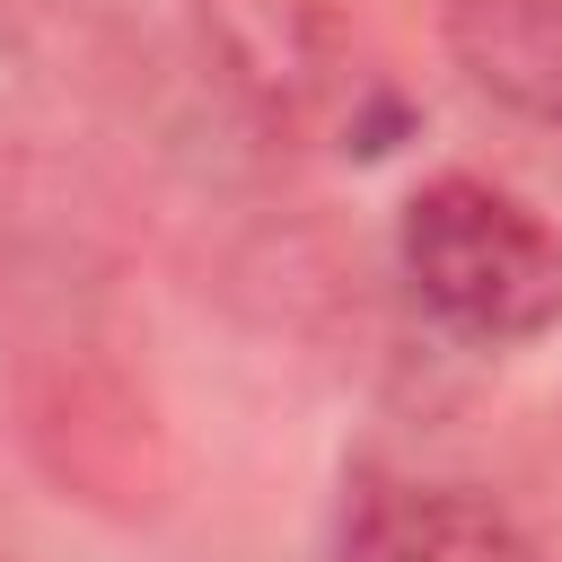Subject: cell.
<instances>
[{
	"label": "cell",
	"instance_id": "obj_1",
	"mask_svg": "<svg viewBox=\"0 0 562 562\" xmlns=\"http://www.w3.org/2000/svg\"><path fill=\"white\" fill-rule=\"evenodd\" d=\"M0 369L26 457L88 509H149L167 483V430L132 351L114 272L70 237L0 246Z\"/></svg>",
	"mask_w": 562,
	"mask_h": 562
},
{
	"label": "cell",
	"instance_id": "obj_2",
	"mask_svg": "<svg viewBox=\"0 0 562 562\" xmlns=\"http://www.w3.org/2000/svg\"><path fill=\"white\" fill-rule=\"evenodd\" d=\"M395 272L430 325L465 342H527L562 316V246L553 228L492 176H430L395 211Z\"/></svg>",
	"mask_w": 562,
	"mask_h": 562
},
{
	"label": "cell",
	"instance_id": "obj_3",
	"mask_svg": "<svg viewBox=\"0 0 562 562\" xmlns=\"http://www.w3.org/2000/svg\"><path fill=\"white\" fill-rule=\"evenodd\" d=\"M202 61L255 132H307L342 97L334 0H193Z\"/></svg>",
	"mask_w": 562,
	"mask_h": 562
},
{
	"label": "cell",
	"instance_id": "obj_4",
	"mask_svg": "<svg viewBox=\"0 0 562 562\" xmlns=\"http://www.w3.org/2000/svg\"><path fill=\"white\" fill-rule=\"evenodd\" d=\"M334 562H536V544L474 483L360 474L334 518Z\"/></svg>",
	"mask_w": 562,
	"mask_h": 562
},
{
	"label": "cell",
	"instance_id": "obj_5",
	"mask_svg": "<svg viewBox=\"0 0 562 562\" xmlns=\"http://www.w3.org/2000/svg\"><path fill=\"white\" fill-rule=\"evenodd\" d=\"M439 35L474 97L562 132V0H448Z\"/></svg>",
	"mask_w": 562,
	"mask_h": 562
},
{
	"label": "cell",
	"instance_id": "obj_6",
	"mask_svg": "<svg viewBox=\"0 0 562 562\" xmlns=\"http://www.w3.org/2000/svg\"><path fill=\"white\" fill-rule=\"evenodd\" d=\"M61 97H70L61 53L44 44V26L18 0H0V158L44 149L53 123H61Z\"/></svg>",
	"mask_w": 562,
	"mask_h": 562
}]
</instances>
